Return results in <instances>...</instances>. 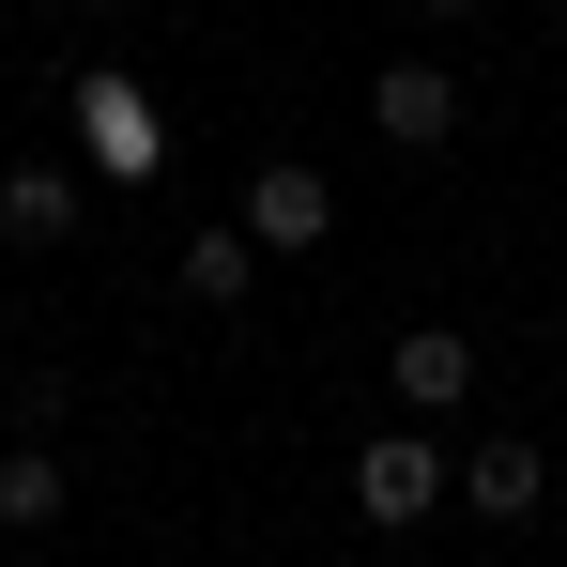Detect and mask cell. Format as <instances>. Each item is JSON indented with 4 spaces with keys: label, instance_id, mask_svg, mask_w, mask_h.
<instances>
[{
    "label": "cell",
    "instance_id": "cell-1",
    "mask_svg": "<svg viewBox=\"0 0 567 567\" xmlns=\"http://www.w3.org/2000/svg\"><path fill=\"white\" fill-rule=\"evenodd\" d=\"M62 123H78V169H93V185H154V169H169V107L138 93L123 62H93V78L62 93Z\"/></svg>",
    "mask_w": 567,
    "mask_h": 567
},
{
    "label": "cell",
    "instance_id": "cell-2",
    "mask_svg": "<svg viewBox=\"0 0 567 567\" xmlns=\"http://www.w3.org/2000/svg\"><path fill=\"white\" fill-rule=\"evenodd\" d=\"M445 491H461V475L430 461V430H369V445H353V506H369V537H399V522H430Z\"/></svg>",
    "mask_w": 567,
    "mask_h": 567
},
{
    "label": "cell",
    "instance_id": "cell-3",
    "mask_svg": "<svg viewBox=\"0 0 567 567\" xmlns=\"http://www.w3.org/2000/svg\"><path fill=\"white\" fill-rule=\"evenodd\" d=\"M369 138L383 154H445V138H461V78H445V62H383L369 78Z\"/></svg>",
    "mask_w": 567,
    "mask_h": 567
},
{
    "label": "cell",
    "instance_id": "cell-4",
    "mask_svg": "<svg viewBox=\"0 0 567 567\" xmlns=\"http://www.w3.org/2000/svg\"><path fill=\"white\" fill-rule=\"evenodd\" d=\"M246 230H261V261H291V246L338 230V185H322L307 154H277V169H246Z\"/></svg>",
    "mask_w": 567,
    "mask_h": 567
},
{
    "label": "cell",
    "instance_id": "cell-5",
    "mask_svg": "<svg viewBox=\"0 0 567 567\" xmlns=\"http://www.w3.org/2000/svg\"><path fill=\"white\" fill-rule=\"evenodd\" d=\"M383 383H399V414H461L475 399V338L461 322H414V338L383 353Z\"/></svg>",
    "mask_w": 567,
    "mask_h": 567
},
{
    "label": "cell",
    "instance_id": "cell-6",
    "mask_svg": "<svg viewBox=\"0 0 567 567\" xmlns=\"http://www.w3.org/2000/svg\"><path fill=\"white\" fill-rule=\"evenodd\" d=\"M461 506H475V522H537V506H553V461H537L522 430H491V445L461 461Z\"/></svg>",
    "mask_w": 567,
    "mask_h": 567
},
{
    "label": "cell",
    "instance_id": "cell-7",
    "mask_svg": "<svg viewBox=\"0 0 567 567\" xmlns=\"http://www.w3.org/2000/svg\"><path fill=\"white\" fill-rule=\"evenodd\" d=\"M169 277H185V307H246V277H261V230H246V215H215V230H185V261H169Z\"/></svg>",
    "mask_w": 567,
    "mask_h": 567
},
{
    "label": "cell",
    "instance_id": "cell-8",
    "mask_svg": "<svg viewBox=\"0 0 567 567\" xmlns=\"http://www.w3.org/2000/svg\"><path fill=\"white\" fill-rule=\"evenodd\" d=\"M0 230H16V246H62V230H78V169L16 154V169H0Z\"/></svg>",
    "mask_w": 567,
    "mask_h": 567
},
{
    "label": "cell",
    "instance_id": "cell-9",
    "mask_svg": "<svg viewBox=\"0 0 567 567\" xmlns=\"http://www.w3.org/2000/svg\"><path fill=\"white\" fill-rule=\"evenodd\" d=\"M62 506H78V475L47 461V445H0V537H47Z\"/></svg>",
    "mask_w": 567,
    "mask_h": 567
},
{
    "label": "cell",
    "instance_id": "cell-10",
    "mask_svg": "<svg viewBox=\"0 0 567 567\" xmlns=\"http://www.w3.org/2000/svg\"><path fill=\"white\" fill-rule=\"evenodd\" d=\"M414 16H430V31H461V16H491V0H414Z\"/></svg>",
    "mask_w": 567,
    "mask_h": 567
}]
</instances>
